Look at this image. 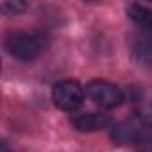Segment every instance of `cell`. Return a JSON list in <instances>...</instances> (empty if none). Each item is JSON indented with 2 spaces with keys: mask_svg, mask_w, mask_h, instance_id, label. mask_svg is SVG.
Wrapping results in <instances>:
<instances>
[{
  "mask_svg": "<svg viewBox=\"0 0 152 152\" xmlns=\"http://www.w3.org/2000/svg\"><path fill=\"white\" fill-rule=\"evenodd\" d=\"M45 45H47L45 36H41L38 32H27V31L13 32L6 39V47H7L9 54L22 61L36 59L45 50Z\"/></svg>",
  "mask_w": 152,
  "mask_h": 152,
  "instance_id": "cell-1",
  "label": "cell"
},
{
  "mask_svg": "<svg viewBox=\"0 0 152 152\" xmlns=\"http://www.w3.org/2000/svg\"><path fill=\"white\" fill-rule=\"evenodd\" d=\"M86 91L75 81H61L52 90V100L61 111H77L83 106Z\"/></svg>",
  "mask_w": 152,
  "mask_h": 152,
  "instance_id": "cell-2",
  "label": "cell"
},
{
  "mask_svg": "<svg viewBox=\"0 0 152 152\" xmlns=\"http://www.w3.org/2000/svg\"><path fill=\"white\" fill-rule=\"evenodd\" d=\"M84 91H86V97L93 104L104 109L116 107L124 102V93L107 81H91L90 84H86Z\"/></svg>",
  "mask_w": 152,
  "mask_h": 152,
  "instance_id": "cell-3",
  "label": "cell"
},
{
  "mask_svg": "<svg viewBox=\"0 0 152 152\" xmlns=\"http://www.w3.org/2000/svg\"><path fill=\"white\" fill-rule=\"evenodd\" d=\"M109 124H111V118L106 113H86V115H79V116L72 118V125L83 132L100 131L107 127Z\"/></svg>",
  "mask_w": 152,
  "mask_h": 152,
  "instance_id": "cell-4",
  "label": "cell"
},
{
  "mask_svg": "<svg viewBox=\"0 0 152 152\" xmlns=\"http://www.w3.org/2000/svg\"><path fill=\"white\" fill-rule=\"evenodd\" d=\"M127 15L141 29L145 38H148L152 41V11L143 7V6H140V4H131L127 7Z\"/></svg>",
  "mask_w": 152,
  "mask_h": 152,
  "instance_id": "cell-5",
  "label": "cell"
},
{
  "mask_svg": "<svg viewBox=\"0 0 152 152\" xmlns=\"http://www.w3.org/2000/svg\"><path fill=\"white\" fill-rule=\"evenodd\" d=\"M138 134H140L138 127H136L134 124H129V122L118 124V127L113 131V136H115V138H124L125 141H129V140H132V138H138Z\"/></svg>",
  "mask_w": 152,
  "mask_h": 152,
  "instance_id": "cell-6",
  "label": "cell"
},
{
  "mask_svg": "<svg viewBox=\"0 0 152 152\" xmlns=\"http://www.w3.org/2000/svg\"><path fill=\"white\" fill-rule=\"evenodd\" d=\"M27 7L25 0H0V9L4 15H20Z\"/></svg>",
  "mask_w": 152,
  "mask_h": 152,
  "instance_id": "cell-7",
  "label": "cell"
},
{
  "mask_svg": "<svg viewBox=\"0 0 152 152\" xmlns=\"http://www.w3.org/2000/svg\"><path fill=\"white\" fill-rule=\"evenodd\" d=\"M86 2H93V0H86Z\"/></svg>",
  "mask_w": 152,
  "mask_h": 152,
  "instance_id": "cell-8",
  "label": "cell"
},
{
  "mask_svg": "<svg viewBox=\"0 0 152 152\" xmlns=\"http://www.w3.org/2000/svg\"><path fill=\"white\" fill-rule=\"evenodd\" d=\"M150 2H152V0H150Z\"/></svg>",
  "mask_w": 152,
  "mask_h": 152,
  "instance_id": "cell-9",
  "label": "cell"
}]
</instances>
